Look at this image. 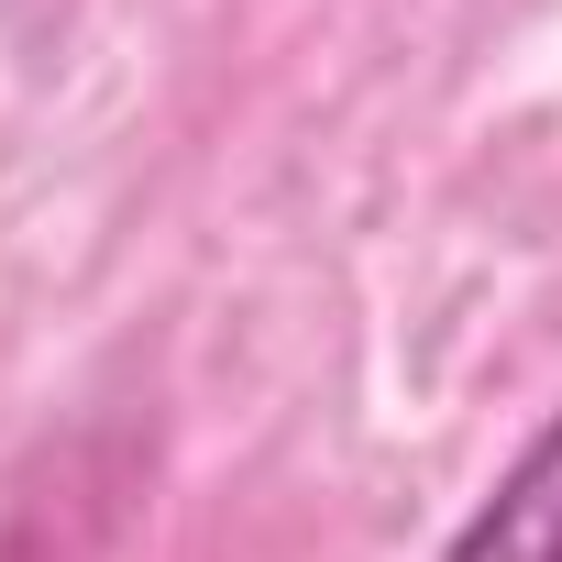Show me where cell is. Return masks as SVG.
<instances>
[{"mask_svg": "<svg viewBox=\"0 0 562 562\" xmlns=\"http://www.w3.org/2000/svg\"><path fill=\"white\" fill-rule=\"evenodd\" d=\"M441 562H562V408L518 441L496 496L441 540Z\"/></svg>", "mask_w": 562, "mask_h": 562, "instance_id": "cell-1", "label": "cell"}]
</instances>
